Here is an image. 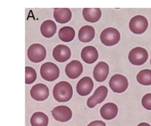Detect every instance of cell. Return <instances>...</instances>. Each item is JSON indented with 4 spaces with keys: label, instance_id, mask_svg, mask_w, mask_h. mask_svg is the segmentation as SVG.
Here are the masks:
<instances>
[{
    "label": "cell",
    "instance_id": "obj_24",
    "mask_svg": "<svg viewBox=\"0 0 151 126\" xmlns=\"http://www.w3.org/2000/svg\"><path fill=\"white\" fill-rule=\"evenodd\" d=\"M37 78V74L35 69L31 67H25V83L32 84L35 81Z\"/></svg>",
    "mask_w": 151,
    "mask_h": 126
},
{
    "label": "cell",
    "instance_id": "obj_16",
    "mask_svg": "<svg viewBox=\"0 0 151 126\" xmlns=\"http://www.w3.org/2000/svg\"><path fill=\"white\" fill-rule=\"evenodd\" d=\"M118 112V106L113 103L105 104L100 109L101 117L107 120L114 119L117 115Z\"/></svg>",
    "mask_w": 151,
    "mask_h": 126
},
{
    "label": "cell",
    "instance_id": "obj_27",
    "mask_svg": "<svg viewBox=\"0 0 151 126\" xmlns=\"http://www.w3.org/2000/svg\"><path fill=\"white\" fill-rule=\"evenodd\" d=\"M137 126H151L150 124L147 122H141Z\"/></svg>",
    "mask_w": 151,
    "mask_h": 126
},
{
    "label": "cell",
    "instance_id": "obj_11",
    "mask_svg": "<svg viewBox=\"0 0 151 126\" xmlns=\"http://www.w3.org/2000/svg\"><path fill=\"white\" fill-rule=\"evenodd\" d=\"M52 55L55 60L60 63H63L70 58L71 50L67 45L59 44L54 49Z\"/></svg>",
    "mask_w": 151,
    "mask_h": 126
},
{
    "label": "cell",
    "instance_id": "obj_20",
    "mask_svg": "<svg viewBox=\"0 0 151 126\" xmlns=\"http://www.w3.org/2000/svg\"><path fill=\"white\" fill-rule=\"evenodd\" d=\"M94 28L91 26L85 25L82 27L78 32L79 41L83 43L89 42L92 41L95 36Z\"/></svg>",
    "mask_w": 151,
    "mask_h": 126
},
{
    "label": "cell",
    "instance_id": "obj_5",
    "mask_svg": "<svg viewBox=\"0 0 151 126\" xmlns=\"http://www.w3.org/2000/svg\"><path fill=\"white\" fill-rule=\"evenodd\" d=\"M130 62L134 65L139 66L145 64L148 58V52L145 49L141 47L134 48L129 54Z\"/></svg>",
    "mask_w": 151,
    "mask_h": 126
},
{
    "label": "cell",
    "instance_id": "obj_4",
    "mask_svg": "<svg viewBox=\"0 0 151 126\" xmlns=\"http://www.w3.org/2000/svg\"><path fill=\"white\" fill-rule=\"evenodd\" d=\"M27 55L32 62L35 63H40L46 57V49L42 44L34 43L28 49Z\"/></svg>",
    "mask_w": 151,
    "mask_h": 126
},
{
    "label": "cell",
    "instance_id": "obj_26",
    "mask_svg": "<svg viewBox=\"0 0 151 126\" xmlns=\"http://www.w3.org/2000/svg\"><path fill=\"white\" fill-rule=\"evenodd\" d=\"M87 126H106V124L102 121L95 120L89 123Z\"/></svg>",
    "mask_w": 151,
    "mask_h": 126
},
{
    "label": "cell",
    "instance_id": "obj_19",
    "mask_svg": "<svg viewBox=\"0 0 151 126\" xmlns=\"http://www.w3.org/2000/svg\"><path fill=\"white\" fill-rule=\"evenodd\" d=\"M83 15L86 21L91 23H95L100 19L101 12L99 8H84Z\"/></svg>",
    "mask_w": 151,
    "mask_h": 126
},
{
    "label": "cell",
    "instance_id": "obj_22",
    "mask_svg": "<svg viewBox=\"0 0 151 126\" xmlns=\"http://www.w3.org/2000/svg\"><path fill=\"white\" fill-rule=\"evenodd\" d=\"M58 35L63 41L70 42L74 40L76 35V32L74 28L71 27H63L59 30Z\"/></svg>",
    "mask_w": 151,
    "mask_h": 126
},
{
    "label": "cell",
    "instance_id": "obj_12",
    "mask_svg": "<svg viewBox=\"0 0 151 126\" xmlns=\"http://www.w3.org/2000/svg\"><path fill=\"white\" fill-rule=\"evenodd\" d=\"M83 70V64L80 61L73 60L68 64L65 67V73L68 77L76 79L82 74Z\"/></svg>",
    "mask_w": 151,
    "mask_h": 126
},
{
    "label": "cell",
    "instance_id": "obj_8",
    "mask_svg": "<svg viewBox=\"0 0 151 126\" xmlns=\"http://www.w3.org/2000/svg\"><path fill=\"white\" fill-rule=\"evenodd\" d=\"M108 92V90L106 86L102 85L98 87L93 95L87 99V106L89 108H93L98 104L103 102L107 96Z\"/></svg>",
    "mask_w": 151,
    "mask_h": 126
},
{
    "label": "cell",
    "instance_id": "obj_10",
    "mask_svg": "<svg viewBox=\"0 0 151 126\" xmlns=\"http://www.w3.org/2000/svg\"><path fill=\"white\" fill-rule=\"evenodd\" d=\"M30 95L33 99L38 101H43L49 96L48 87L43 83H37L33 86L30 91Z\"/></svg>",
    "mask_w": 151,
    "mask_h": 126
},
{
    "label": "cell",
    "instance_id": "obj_3",
    "mask_svg": "<svg viewBox=\"0 0 151 126\" xmlns=\"http://www.w3.org/2000/svg\"><path fill=\"white\" fill-rule=\"evenodd\" d=\"M121 39V35L116 28L109 27L104 29L100 35V40L104 45L113 46L117 44Z\"/></svg>",
    "mask_w": 151,
    "mask_h": 126
},
{
    "label": "cell",
    "instance_id": "obj_23",
    "mask_svg": "<svg viewBox=\"0 0 151 126\" xmlns=\"http://www.w3.org/2000/svg\"><path fill=\"white\" fill-rule=\"evenodd\" d=\"M137 81L145 86L151 85V70L144 69L138 73L137 76Z\"/></svg>",
    "mask_w": 151,
    "mask_h": 126
},
{
    "label": "cell",
    "instance_id": "obj_25",
    "mask_svg": "<svg viewBox=\"0 0 151 126\" xmlns=\"http://www.w3.org/2000/svg\"><path fill=\"white\" fill-rule=\"evenodd\" d=\"M142 106L145 109L147 110H151V93H148L142 98Z\"/></svg>",
    "mask_w": 151,
    "mask_h": 126
},
{
    "label": "cell",
    "instance_id": "obj_17",
    "mask_svg": "<svg viewBox=\"0 0 151 126\" xmlns=\"http://www.w3.org/2000/svg\"><path fill=\"white\" fill-rule=\"evenodd\" d=\"M53 16L57 22L65 24L70 21L72 18V12L68 8H55Z\"/></svg>",
    "mask_w": 151,
    "mask_h": 126
},
{
    "label": "cell",
    "instance_id": "obj_21",
    "mask_svg": "<svg viewBox=\"0 0 151 126\" xmlns=\"http://www.w3.org/2000/svg\"><path fill=\"white\" fill-rule=\"evenodd\" d=\"M32 126H47L49 122L48 116L42 112H37L32 114L30 119Z\"/></svg>",
    "mask_w": 151,
    "mask_h": 126
},
{
    "label": "cell",
    "instance_id": "obj_15",
    "mask_svg": "<svg viewBox=\"0 0 151 126\" xmlns=\"http://www.w3.org/2000/svg\"><path fill=\"white\" fill-rule=\"evenodd\" d=\"M81 56L85 63L91 64L97 61L99 58V53L95 47L87 46L83 48L81 51Z\"/></svg>",
    "mask_w": 151,
    "mask_h": 126
},
{
    "label": "cell",
    "instance_id": "obj_14",
    "mask_svg": "<svg viewBox=\"0 0 151 126\" xmlns=\"http://www.w3.org/2000/svg\"><path fill=\"white\" fill-rule=\"evenodd\" d=\"M109 70V66L106 63L99 62L93 69V75L94 79L99 82L104 81L108 75Z\"/></svg>",
    "mask_w": 151,
    "mask_h": 126
},
{
    "label": "cell",
    "instance_id": "obj_2",
    "mask_svg": "<svg viewBox=\"0 0 151 126\" xmlns=\"http://www.w3.org/2000/svg\"><path fill=\"white\" fill-rule=\"evenodd\" d=\"M41 77L45 80L52 82L60 76V70L57 65L52 62H46L42 65L40 69Z\"/></svg>",
    "mask_w": 151,
    "mask_h": 126
},
{
    "label": "cell",
    "instance_id": "obj_6",
    "mask_svg": "<svg viewBox=\"0 0 151 126\" xmlns=\"http://www.w3.org/2000/svg\"><path fill=\"white\" fill-rule=\"evenodd\" d=\"M109 86L114 92L121 93L126 90L129 86V82L125 76L117 74L111 77Z\"/></svg>",
    "mask_w": 151,
    "mask_h": 126
},
{
    "label": "cell",
    "instance_id": "obj_7",
    "mask_svg": "<svg viewBox=\"0 0 151 126\" xmlns=\"http://www.w3.org/2000/svg\"><path fill=\"white\" fill-rule=\"evenodd\" d=\"M148 25L147 19L144 16L141 15H137L132 17L129 24L131 31L137 34H141L145 33Z\"/></svg>",
    "mask_w": 151,
    "mask_h": 126
},
{
    "label": "cell",
    "instance_id": "obj_9",
    "mask_svg": "<svg viewBox=\"0 0 151 126\" xmlns=\"http://www.w3.org/2000/svg\"><path fill=\"white\" fill-rule=\"evenodd\" d=\"M52 115L55 119L60 122L68 121L72 118L71 109L66 106H59L52 111Z\"/></svg>",
    "mask_w": 151,
    "mask_h": 126
},
{
    "label": "cell",
    "instance_id": "obj_13",
    "mask_svg": "<svg viewBox=\"0 0 151 126\" xmlns=\"http://www.w3.org/2000/svg\"><path fill=\"white\" fill-rule=\"evenodd\" d=\"M93 81L91 77L85 76L83 77L78 83L76 85L77 92L82 96H88L93 89Z\"/></svg>",
    "mask_w": 151,
    "mask_h": 126
},
{
    "label": "cell",
    "instance_id": "obj_1",
    "mask_svg": "<svg viewBox=\"0 0 151 126\" xmlns=\"http://www.w3.org/2000/svg\"><path fill=\"white\" fill-rule=\"evenodd\" d=\"M73 94V88L68 82H60L54 87L53 95L55 99L58 102H68L72 98Z\"/></svg>",
    "mask_w": 151,
    "mask_h": 126
},
{
    "label": "cell",
    "instance_id": "obj_28",
    "mask_svg": "<svg viewBox=\"0 0 151 126\" xmlns=\"http://www.w3.org/2000/svg\"></svg>",
    "mask_w": 151,
    "mask_h": 126
},
{
    "label": "cell",
    "instance_id": "obj_18",
    "mask_svg": "<svg viewBox=\"0 0 151 126\" xmlns=\"http://www.w3.org/2000/svg\"><path fill=\"white\" fill-rule=\"evenodd\" d=\"M57 31V26L54 21L47 20L43 22L40 26V32L43 36L49 38L53 36Z\"/></svg>",
    "mask_w": 151,
    "mask_h": 126
}]
</instances>
